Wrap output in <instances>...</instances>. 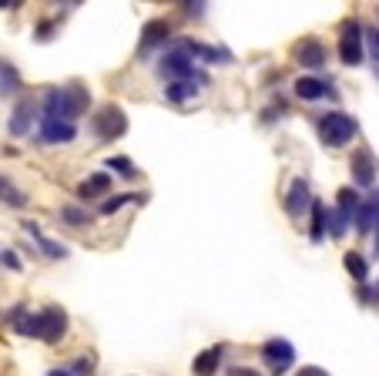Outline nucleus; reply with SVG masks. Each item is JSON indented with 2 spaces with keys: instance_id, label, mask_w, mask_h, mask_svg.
<instances>
[{
  "instance_id": "c85d7f7f",
  "label": "nucleus",
  "mask_w": 379,
  "mask_h": 376,
  "mask_svg": "<svg viewBox=\"0 0 379 376\" xmlns=\"http://www.w3.org/2000/svg\"><path fill=\"white\" fill-rule=\"evenodd\" d=\"M61 219L67 222V226H74V228H81V226H88V222H91V219H88V212L77 209V205H61Z\"/></svg>"
},
{
  "instance_id": "473e14b6",
  "label": "nucleus",
  "mask_w": 379,
  "mask_h": 376,
  "mask_svg": "<svg viewBox=\"0 0 379 376\" xmlns=\"http://www.w3.org/2000/svg\"><path fill=\"white\" fill-rule=\"evenodd\" d=\"M366 37H369V47H373V58L379 60V30H369Z\"/></svg>"
},
{
  "instance_id": "58836bf2",
  "label": "nucleus",
  "mask_w": 379,
  "mask_h": 376,
  "mask_svg": "<svg viewBox=\"0 0 379 376\" xmlns=\"http://www.w3.org/2000/svg\"><path fill=\"white\" fill-rule=\"evenodd\" d=\"M376 77H379V64H376Z\"/></svg>"
},
{
  "instance_id": "ddd939ff",
  "label": "nucleus",
  "mask_w": 379,
  "mask_h": 376,
  "mask_svg": "<svg viewBox=\"0 0 379 376\" xmlns=\"http://www.w3.org/2000/svg\"><path fill=\"white\" fill-rule=\"evenodd\" d=\"M34 111H37L34 98H20L17 108H14V115H11V121H7V131H11L14 138H24L34 124Z\"/></svg>"
},
{
  "instance_id": "b1692460",
  "label": "nucleus",
  "mask_w": 379,
  "mask_h": 376,
  "mask_svg": "<svg viewBox=\"0 0 379 376\" xmlns=\"http://www.w3.org/2000/svg\"><path fill=\"white\" fill-rule=\"evenodd\" d=\"M343 266H346V272L359 283V286L369 279V266H366V259L359 256V252H346V256H343Z\"/></svg>"
},
{
  "instance_id": "423d86ee",
  "label": "nucleus",
  "mask_w": 379,
  "mask_h": 376,
  "mask_svg": "<svg viewBox=\"0 0 379 376\" xmlns=\"http://www.w3.org/2000/svg\"><path fill=\"white\" fill-rule=\"evenodd\" d=\"M262 360H265V366L272 370L275 376H282L295 363V346L288 343V339H282V336H275V339H269L265 346H262Z\"/></svg>"
},
{
  "instance_id": "72a5a7b5",
  "label": "nucleus",
  "mask_w": 379,
  "mask_h": 376,
  "mask_svg": "<svg viewBox=\"0 0 379 376\" xmlns=\"http://www.w3.org/2000/svg\"><path fill=\"white\" fill-rule=\"evenodd\" d=\"M0 259H4V266H11V269H20V259H17L14 252H11V249H7V252H4Z\"/></svg>"
},
{
  "instance_id": "4be33fe9",
  "label": "nucleus",
  "mask_w": 379,
  "mask_h": 376,
  "mask_svg": "<svg viewBox=\"0 0 379 376\" xmlns=\"http://www.w3.org/2000/svg\"><path fill=\"white\" fill-rule=\"evenodd\" d=\"M222 356H225V346H212V349H205L201 356H195V373H198V376H212L215 370H218V363H222Z\"/></svg>"
},
{
  "instance_id": "e433bc0d",
  "label": "nucleus",
  "mask_w": 379,
  "mask_h": 376,
  "mask_svg": "<svg viewBox=\"0 0 379 376\" xmlns=\"http://www.w3.org/2000/svg\"><path fill=\"white\" fill-rule=\"evenodd\" d=\"M369 202H373V205H376V209H379V188H376V192H373V198H369Z\"/></svg>"
},
{
  "instance_id": "1a4fd4ad",
  "label": "nucleus",
  "mask_w": 379,
  "mask_h": 376,
  "mask_svg": "<svg viewBox=\"0 0 379 376\" xmlns=\"http://www.w3.org/2000/svg\"><path fill=\"white\" fill-rule=\"evenodd\" d=\"M7 326L20 336H34V339H41V313H31L24 302H17L14 309L7 313Z\"/></svg>"
},
{
  "instance_id": "2f4dec72",
  "label": "nucleus",
  "mask_w": 379,
  "mask_h": 376,
  "mask_svg": "<svg viewBox=\"0 0 379 376\" xmlns=\"http://www.w3.org/2000/svg\"><path fill=\"white\" fill-rule=\"evenodd\" d=\"M228 376H262L258 370H252V366H232L228 370Z\"/></svg>"
},
{
  "instance_id": "393cba45",
  "label": "nucleus",
  "mask_w": 379,
  "mask_h": 376,
  "mask_svg": "<svg viewBox=\"0 0 379 376\" xmlns=\"http://www.w3.org/2000/svg\"><path fill=\"white\" fill-rule=\"evenodd\" d=\"M20 91V74H17L14 64L0 60V94H17Z\"/></svg>"
},
{
  "instance_id": "20e7f679",
  "label": "nucleus",
  "mask_w": 379,
  "mask_h": 376,
  "mask_svg": "<svg viewBox=\"0 0 379 376\" xmlns=\"http://www.w3.org/2000/svg\"><path fill=\"white\" fill-rule=\"evenodd\" d=\"M91 131L98 141H114V138H121L128 131V118H124V111L118 105H105L91 115Z\"/></svg>"
},
{
  "instance_id": "9b49d317",
  "label": "nucleus",
  "mask_w": 379,
  "mask_h": 376,
  "mask_svg": "<svg viewBox=\"0 0 379 376\" xmlns=\"http://www.w3.org/2000/svg\"><path fill=\"white\" fill-rule=\"evenodd\" d=\"M312 202L316 198L309 195V181L305 179H292V185H288V195H286V212L292 215V219H302L305 209H312Z\"/></svg>"
},
{
  "instance_id": "ea45409f",
  "label": "nucleus",
  "mask_w": 379,
  "mask_h": 376,
  "mask_svg": "<svg viewBox=\"0 0 379 376\" xmlns=\"http://www.w3.org/2000/svg\"><path fill=\"white\" fill-rule=\"evenodd\" d=\"M376 302H379V289H376Z\"/></svg>"
},
{
  "instance_id": "2eb2a0df",
  "label": "nucleus",
  "mask_w": 379,
  "mask_h": 376,
  "mask_svg": "<svg viewBox=\"0 0 379 376\" xmlns=\"http://www.w3.org/2000/svg\"><path fill=\"white\" fill-rule=\"evenodd\" d=\"M185 47H188V54L198 60H205V64H228L232 60V54H228L225 47H208L201 44V41H182Z\"/></svg>"
},
{
  "instance_id": "cd10ccee",
  "label": "nucleus",
  "mask_w": 379,
  "mask_h": 376,
  "mask_svg": "<svg viewBox=\"0 0 379 376\" xmlns=\"http://www.w3.org/2000/svg\"><path fill=\"white\" fill-rule=\"evenodd\" d=\"M128 202H148V195H138V192H124V195H114V198H107L105 205H101V212L105 215H114V212H121Z\"/></svg>"
},
{
  "instance_id": "6ab92c4d",
  "label": "nucleus",
  "mask_w": 379,
  "mask_h": 376,
  "mask_svg": "<svg viewBox=\"0 0 379 376\" xmlns=\"http://www.w3.org/2000/svg\"><path fill=\"white\" fill-rule=\"evenodd\" d=\"M359 205H363V198L356 195V188H339V195H335V212L339 215H346L349 222H356Z\"/></svg>"
},
{
  "instance_id": "dca6fc26",
  "label": "nucleus",
  "mask_w": 379,
  "mask_h": 376,
  "mask_svg": "<svg viewBox=\"0 0 379 376\" xmlns=\"http://www.w3.org/2000/svg\"><path fill=\"white\" fill-rule=\"evenodd\" d=\"M295 94H299L302 101H319V98L333 94V84L322 81V77H299V81H295Z\"/></svg>"
},
{
  "instance_id": "7ed1b4c3",
  "label": "nucleus",
  "mask_w": 379,
  "mask_h": 376,
  "mask_svg": "<svg viewBox=\"0 0 379 376\" xmlns=\"http://www.w3.org/2000/svg\"><path fill=\"white\" fill-rule=\"evenodd\" d=\"M319 138L329 148H343L356 138V118H349L346 111H329L319 118Z\"/></svg>"
},
{
  "instance_id": "5701e85b",
  "label": "nucleus",
  "mask_w": 379,
  "mask_h": 376,
  "mask_svg": "<svg viewBox=\"0 0 379 376\" xmlns=\"http://www.w3.org/2000/svg\"><path fill=\"white\" fill-rule=\"evenodd\" d=\"M198 84H201V81H171V84L165 88V98L171 101V105H182V101H188V98L198 91Z\"/></svg>"
},
{
  "instance_id": "39448f33",
  "label": "nucleus",
  "mask_w": 379,
  "mask_h": 376,
  "mask_svg": "<svg viewBox=\"0 0 379 376\" xmlns=\"http://www.w3.org/2000/svg\"><path fill=\"white\" fill-rule=\"evenodd\" d=\"M363 24L359 20H346L343 27H339V60L349 64V67H356V64H363Z\"/></svg>"
},
{
  "instance_id": "412c9836",
  "label": "nucleus",
  "mask_w": 379,
  "mask_h": 376,
  "mask_svg": "<svg viewBox=\"0 0 379 376\" xmlns=\"http://www.w3.org/2000/svg\"><path fill=\"white\" fill-rule=\"evenodd\" d=\"M376 226H379V209L373 202H363L359 212H356V232L359 235H369V232H376Z\"/></svg>"
},
{
  "instance_id": "f704fd0d",
  "label": "nucleus",
  "mask_w": 379,
  "mask_h": 376,
  "mask_svg": "<svg viewBox=\"0 0 379 376\" xmlns=\"http://www.w3.org/2000/svg\"><path fill=\"white\" fill-rule=\"evenodd\" d=\"M295 376H329V373H326V370H319V366H302Z\"/></svg>"
},
{
  "instance_id": "bb28decb",
  "label": "nucleus",
  "mask_w": 379,
  "mask_h": 376,
  "mask_svg": "<svg viewBox=\"0 0 379 376\" xmlns=\"http://www.w3.org/2000/svg\"><path fill=\"white\" fill-rule=\"evenodd\" d=\"M0 202H7V205H14V209H24V205H27V195L17 192L14 185L0 175Z\"/></svg>"
},
{
  "instance_id": "a211bd4d",
  "label": "nucleus",
  "mask_w": 379,
  "mask_h": 376,
  "mask_svg": "<svg viewBox=\"0 0 379 376\" xmlns=\"http://www.w3.org/2000/svg\"><path fill=\"white\" fill-rule=\"evenodd\" d=\"M24 232H27V235H34V239L41 242V249H44V256H47V259H64V256H67V245H64V242L47 239V235H44V232H41L37 226H34V222H24Z\"/></svg>"
},
{
  "instance_id": "0eeeda50",
  "label": "nucleus",
  "mask_w": 379,
  "mask_h": 376,
  "mask_svg": "<svg viewBox=\"0 0 379 376\" xmlns=\"http://www.w3.org/2000/svg\"><path fill=\"white\" fill-rule=\"evenodd\" d=\"M77 138V128L71 121H58V118H41V131H37V141L41 145H67Z\"/></svg>"
},
{
  "instance_id": "f257e3e1",
  "label": "nucleus",
  "mask_w": 379,
  "mask_h": 376,
  "mask_svg": "<svg viewBox=\"0 0 379 376\" xmlns=\"http://www.w3.org/2000/svg\"><path fill=\"white\" fill-rule=\"evenodd\" d=\"M91 105V94L81 84H64V88H47L41 98V118H58V121H71L81 118Z\"/></svg>"
},
{
  "instance_id": "f8f14e48",
  "label": "nucleus",
  "mask_w": 379,
  "mask_h": 376,
  "mask_svg": "<svg viewBox=\"0 0 379 376\" xmlns=\"http://www.w3.org/2000/svg\"><path fill=\"white\" fill-rule=\"evenodd\" d=\"M292 58L299 60L302 67H322L326 64V44L322 41H316V37H305V41H299V44L292 47Z\"/></svg>"
},
{
  "instance_id": "9d476101",
  "label": "nucleus",
  "mask_w": 379,
  "mask_h": 376,
  "mask_svg": "<svg viewBox=\"0 0 379 376\" xmlns=\"http://www.w3.org/2000/svg\"><path fill=\"white\" fill-rule=\"evenodd\" d=\"M349 171H352L356 188H373V181H376V162H373L369 151H363V148L356 151L352 162H349Z\"/></svg>"
},
{
  "instance_id": "c9c22d12",
  "label": "nucleus",
  "mask_w": 379,
  "mask_h": 376,
  "mask_svg": "<svg viewBox=\"0 0 379 376\" xmlns=\"http://www.w3.org/2000/svg\"><path fill=\"white\" fill-rule=\"evenodd\" d=\"M47 376H74V373H71V370H51Z\"/></svg>"
},
{
  "instance_id": "c756f323",
  "label": "nucleus",
  "mask_w": 379,
  "mask_h": 376,
  "mask_svg": "<svg viewBox=\"0 0 379 376\" xmlns=\"http://www.w3.org/2000/svg\"><path fill=\"white\" fill-rule=\"evenodd\" d=\"M94 370H98L94 353H81V356L74 360V366H71V373H74V376H94Z\"/></svg>"
},
{
  "instance_id": "4c0bfd02",
  "label": "nucleus",
  "mask_w": 379,
  "mask_h": 376,
  "mask_svg": "<svg viewBox=\"0 0 379 376\" xmlns=\"http://www.w3.org/2000/svg\"><path fill=\"white\" fill-rule=\"evenodd\" d=\"M376 256H379V226H376Z\"/></svg>"
},
{
  "instance_id": "aec40b11",
  "label": "nucleus",
  "mask_w": 379,
  "mask_h": 376,
  "mask_svg": "<svg viewBox=\"0 0 379 376\" xmlns=\"http://www.w3.org/2000/svg\"><path fill=\"white\" fill-rule=\"evenodd\" d=\"M312 226H309V239L312 242H322L326 239V228H329V212H326V205H322V202H312Z\"/></svg>"
},
{
  "instance_id": "7c9ffc66",
  "label": "nucleus",
  "mask_w": 379,
  "mask_h": 376,
  "mask_svg": "<svg viewBox=\"0 0 379 376\" xmlns=\"http://www.w3.org/2000/svg\"><path fill=\"white\" fill-rule=\"evenodd\" d=\"M349 226H352V222H349L346 215H339V212H329V235H333V239H343V235H346L349 232Z\"/></svg>"
},
{
  "instance_id": "f03ea898",
  "label": "nucleus",
  "mask_w": 379,
  "mask_h": 376,
  "mask_svg": "<svg viewBox=\"0 0 379 376\" xmlns=\"http://www.w3.org/2000/svg\"><path fill=\"white\" fill-rule=\"evenodd\" d=\"M158 71H161V77H168V84H171V81H201V84L208 81L201 71H195V60H192V54H188L185 44L168 47L165 54H161Z\"/></svg>"
},
{
  "instance_id": "6e6552de",
  "label": "nucleus",
  "mask_w": 379,
  "mask_h": 376,
  "mask_svg": "<svg viewBox=\"0 0 379 376\" xmlns=\"http://www.w3.org/2000/svg\"><path fill=\"white\" fill-rule=\"evenodd\" d=\"M67 332V313L61 306H47L41 309V339L44 343H61Z\"/></svg>"
},
{
  "instance_id": "f3484780",
  "label": "nucleus",
  "mask_w": 379,
  "mask_h": 376,
  "mask_svg": "<svg viewBox=\"0 0 379 376\" xmlns=\"http://www.w3.org/2000/svg\"><path fill=\"white\" fill-rule=\"evenodd\" d=\"M111 192V175L107 171H94V175H88V179L77 185V195L81 198H101Z\"/></svg>"
},
{
  "instance_id": "a878e982",
  "label": "nucleus",
  "mask_w": 379,
  "mask_h": 376,
  "mask_svg": "<svg viewBox=\"0 0 379 376\" xmlns=\"http://www.w3.org/2000/svg\"><path fill=\"white\" fill-rule=\"evenodd\" d=\"M107 168H111L114 175H121V179H128V181H135V179H138L135 162H131V158H124V155H114V158H107Z\"/></svg>"
},
{
  "instance_id": "4468645a",
  "label": "nucleus",
  "mask_w": 379,
  "mask_h": 376,
  "mask_svg": "<svg viewBox=\"0 0 379 376\" xmlns=\"http://www.w3.org/2000/svg\"><path fill=\"white\" fill-rule=\"evenodd\" d=\"M168 41H171V24L161 20V17H154L141 27V51H152V47L168 44Z\"/></svg>"
}]
</instances>
